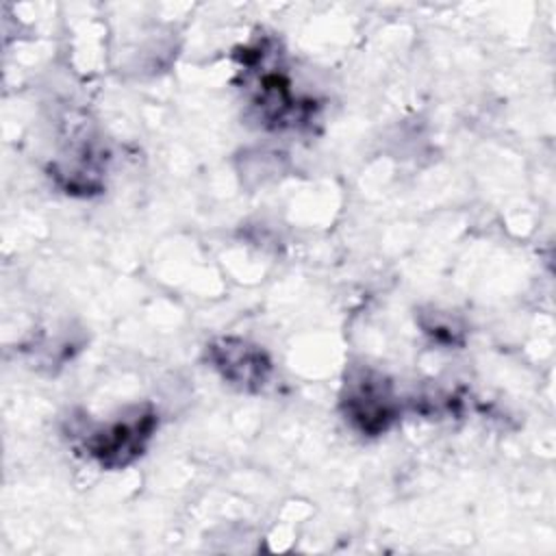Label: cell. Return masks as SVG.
I'll return each instance as SVG.
<instances>
[{
	"mask_svg": "<svg viewBox=\"0 0 556 556\" xmlns=\"http://www.w3.org/2000/svg\"><path fill=\"white\" fill-rule=\"evenodd\" d=\"M345 391V415L361 432L380 434L397 417L395 397L382 376L365 371L356 380L348 382Z\"/></svg>",
	"mask_w": 556,
	"mask_h": 556,
	"instance_id": "1",
	"label": "cell"
},
{
	"mask_svg": "<svg viewBox=\"0 0 556 556\" xmlns=\"http://www.w3.org/2000/svg\"><path fill=\"white\" fill-rule=\"evenodd\" d=\"M211 361L224 378L243 389L261 387L269 374V361L265 358V354L258 348L248 345L245 341L222 339L213 343Z\"/></svg>",
	"mask_w": 556,
	"mask_h": 556,
	"instance_id": "3",
	"label": "cell"
},
{
	"mask_svg": "<svg viewBox=\"0 0 556 556\" xmlns=\"http://www.w3.org/2000/svg\"><path fill=\"white\" fill-rule=\"evenodd\" d=\"M154 424V413L141 410L132 415V419L113 421L106 428L96 430L85 445L102 467H124L141 454L146 441L152 437Z\"/></svg>",
	"mask_w": 556,
	"mask_h": 556,
	"instance_id": "2",
	"label": "cell"
}]
</instances>
